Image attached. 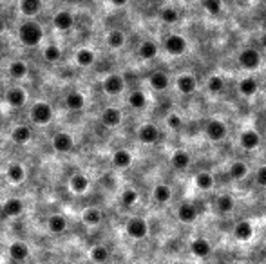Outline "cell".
Segmentation results:
<instances>
[{
    "label": "cell",
    "mask_w": 266,
    "mask_h": 264,
    "mask_svg": "<svg viewBox=\"0 0 266 264\" xmlns=\"http://www.w3.org/2000/svg\"><path fill=\"white\" fill-rule=\"evenodd\" d=\"M89 257H91V260L96 264H104L109 260V257H111V252H109L107 246L104 245H94L93 248L89 250Z\"/></svg>",
    "instance_id": "cell-35"
},
{
    "label": "cell",
    "mask_w": 266,
    "mask_h": 264,
    "mask_svg": "<svg viewBox=\"0 0 266 264\" xmlns=\"http://www.w3.org/2000/svg\"><path fill=\"white\" fill-rule=\"evenodd\" d=\"M89 187H91V179H89L85 174L76 172L69 177V188L73 194H78V195L85 194V192L89 190Z\"/></svg>",
    "instance_id": "cell-15"
},
{
    "label": "cell",
    "mask_w": 266,
    "mask_h": 264,
    "mask_svg": "<svg viewBox=\"0 0 266 264\" xmlns=\"http://www.w3.org/2000/svg\"><path fill=\"white\" fill-rule=\"evenodd\" d=\"M248 172H250V169H248V165L244 163V161H234V163L230 165V169H228V176L234 181L244 179V177L248 176Z\"/></svg>",
    "instance_id": "cell-34"
},
{
    "label": "cell",
    "mask_w": 266,
    "mask_h": 264,
    "mask_svg": "<svg viewBox=\"0 0 266 264\" xmlns=\"http://www.w3.org/2000/svg\"><path fill=\"white\" fill-rule=\"evenodd\" d=\"M8 252H9V257H11L13 260H16V262H24V260L29 259L31 250H29V246H27L24 241H15L9 245Z\"/></svg>",
    "instance_id": "cell-17"
},
{
    "label": "cell",
    "mask_w": 266,
    "mask_h": 264,
    "mask_svg": "<svg viewBox=\"0 0 266 264\" xmlns=\"http://www.w3.org/2000/svg\"><path fill=\"white\" fill-rule=\"evenodd\" d=\"M53 26L56 27L58 31H69L73 29L74 26V16L73 13L69 11H60L53 16Z\"/></svg>",
    "instance_id": "cell-25"
},
{
    "label": "cell",
    "mask_w": 266,
    "mask_h": 264,
    "mask_svg": "<svg viewBox=\"0 0 266 264\" xmlns=\"http://www.w3.org/2000/svg\"><path fill=\"white\" fill-rule=\"evenodd\" d=\"M42 11V0H20V13L26 16H36Z\"/></svg>",
    "instance_id": "cell-32"
},
{
    "label": "cell",
    "mask_w": 266,
    "mask_h": 264,
    "mask_svg": "<svg viewBox=\"0 0 266 264\" xmlns=\"http://www.w3.org/2000/svg\"><path fill=\"white\" fill-rule=\"evenodd\" d=\"M257 91H259V84L255 78L248 76L239 82V92L244 96V98H252V96L257 94Z\"/></svg>",
    "instance_id": "cell-36"
},
{
    "label": "cell",
    "mask_w": 266,
    "mask_h": 264,
    "mask_svg": "<svg viewBox=\"0 0 266 264\" xmlns=\"http://www.w3.org/2000/svg\"><path fill=\"white\" fill-rule=\"evenodd\" d=\"M159 18H161L163 24L172 26V24H177V20H179V11L176 8H172V6H167V8H163L159 11Z\"/></svg>",
    "instance_id": "cell-41"
},
{
    "label": "cell",
    "mask_w": 266,
    "mask_h": 264,
    "mask_svg": "<svg viewBox=\"0 0 266 264\" xmlns=\"http://www.w3.org/2000/svg\"><path fill=\"white\" fill-rule=\"evenodd\" d=\"M239 145H241V149H244V150H255L259 145H261V136H259L257 130L247 129L239 134Z\"/></svg>",
    "instance_id": "cell-10"
},
{
    "label": "cell",
    "mask_w": 266,
    "mask_h": 264,
    "mask_svg": "<svg viewBox=\"0 0 266 264\" xmlns=\"http://www.w3.org/2000/svg\"><path fill=\"white\" fill-rule=\"evenodd\" d=\"M26 101H27V94L22 87L8 89V92H6V104H8L9 107H15V109L24 107Z\"/></svg>",
    "instance_id": "cell-14"
},
{
    "label": "cell",
    "mask_w": 266,
    "mask_h": 264,
    "mask_svg": "<svg viewBox=\"0 0 266 264\" xmlns=\"http://www.w3.org/2000/svg\"><path fill=\"white\" fill-rule=\"evenodd\" d=\"M46 225H47V230H49L51 234L58 235V234H64V232L67 230V219L60 214H53L47 217Z\"/></svg>",
    "instance_id": "cell-23"
},
{
    "label": "cell",
    "mask_w": 266,
    "mask_h": 264,
    "mask_svg": "<svg viewBox=\"0 0 266 264\" xmlns=\"http://www.w3.org/2000/svg\"><path fill=\"white\" fill-rule=\"evenodd\" d=\"M207 89H209V92H212V94H219V92H223V89H224L223 76H219V74H212V76L209 78V82H207Z\"/></svg>",
    "instance_id": "cell-44"
},
{
    "label": "cell",
    "mask_w": 266,
    "mask_h": 264,
    "mask_svg": "<svg viewBox=\"0 0 266 264\" xmlns=\"http://www.w3.org/2000/svg\"><path fill=\"white\" fill-rule=\"evenodd\" d=\"M176 215H177V219H179L181 222H185V225H190V222H194L197 219L199 212H197L196 205H192V203H181L179 207H177Z\"/></svg>",
    "instance_id": "cell-16"
},
{
    "label": "cell",
    "mask_w": 266,
    "mask_h": 264,
    "mask_svg": "<svg viewBox=\"0 0 266 264\" xmlns=\"http://www.w3.org/2000/svg\"><path fill=\"white\" fill-rule=\"evenodd\" d=\"M237 62H239V65L243 69L255 71L261 67V53H259L257 49H254V47H247V49H243L239 53Z\"/></svg>",
    "instance_id": "cell-5"
},
{
    "label": "cell",
    "mask_w": 266,
    "mask_h": 264,
    "mask_svg": "<svg viewBox=\"0 0 266 264\" xmlns=\"http://www.w3.org/2000/svg\"><path fill=\"white\" fill-rule=\"evenodd\" d=\"M105 42H107V46L111 47V49H121V47L125 46V42H127V38H125V33L120 29H112L107 33V38H105Z\"/></svg>",
    "instance_id": "cell-33"
},
{
    "label": "cell",
    "mask_w": 266,
    "mask_h": 264,
    "mask_svg": "<svg viewBox=\"0 0 266 264\" xmlns=\"http://www.w3.org/2000/svg\"><path fill=\"white\" fill-rule=\"evenodd\" d=\"M165 123L170 130H174V132H179V130L183 129V118L177 114V112H170V114L167 116Z\"/></svg>",
    "instance_id": "cell-46"
},
{
    "label": "cell",
    "mask_w": 266,
    "mask_h": 264,
    "mask_svg": "<svg viewBox=\"0 0 266 264\" xmlns=\"http://www.w3.org/2000/svg\"><path fill=\"white\" fill-rule=\"evenodd\" d=\"M149 85H151L154 91L161 92V91H167L170 85V78L167 73H163V71H154V73L149 76Z\"/></svg>",
    "instance_id": "cell-24"
},
{
    "label": "cell",
    "mask_w": 266,
    "mask_h": 264,
    "mask_svg": "<svg viewBox=\"0 0 266 264\" xmlns=\"http://www.w3.org/2000/svg\"><path fill=\"white\" fill-rule=\"evenodd\" d=\"M125 232H127L129 237L136 239V241H141L149 235V222L143 217H131L125 225Z\"/></svg>",
    "instance_id": "cell-4"
},
{
    "label": "cell",
    "mask_w": 266,
    "mask_h": 264,
    "mask_svg": "<svg viewBox=\"0 0 266 264\" xmlns=\"http://www.w3.org/2000/svg\"><path fill=\"white\" fill-rule=\"evenodd\" d=\"M241 2H252V0H241Z\"/></svg>",
    "instance_id": "cell-52"
},
{
    "label": "cell",
    "mask_w": 266,
    "mask_h": 264,
    "mask_svg": "<svg viewBox=\"0 0 266 264\" xmlns=\"http://www.w3.org/2000/svg\"><path fill=\"white\" fill-rule=\"evenodd\" d=\"M163 47H165V51L170 54V56H181V54L187 53V47H189V44H187V40L183 38L181 35H176V33H172V35H169L165 38V42H163Z\"/></svg>",
    "instance_id": "cell-6"
},
{
    "label": "cell",
    "mask_w": 266,
    "mask_h": 264,
    "mask_svg": "<svg viewBox=\"0 0 266 264\" xmlns=\"http://www.w3.org/2000/svg\"><path fill=\"white\" fill-rule=\"evenodd\" d=\"M204 134H207V138H209L210 141L219 143L227 138L228 127H227V123L221 121V119L212 118V119H209V123H207V127H204Z\"/></svg>",
    "instance_id": "cell-3"
},
{
    "label": "cell",
    "mask_w": 266,
    "mask_h": 264,
    "mask_svg": "<svg viewBox=\"0 0 266 264\" xmlns=\"http://www.w3.org/2000/svg\"><path fill=\"white\" fill-rule=\"evenodd\" d=\"M129 105H131L134 111H143V109L147 107V104H149V100H147V94L143 91H132L131 94H129Z\"/></svg>",
    "instance_id": "cell-37"
},
{
    "label": "cell",
    "mask_w": 266,
    "mask_h": 264,
    "mask_svg": "<svg viewBox=\"0 0 266 264\" xmlns=\"http://www.w3.org/2000/svg\"><path fill=\"white\" fill-rule=\"evenodd\" d=\"M31 138H33V132L27 125H16L15 129L11 130V139L15 143H18V145H26V143L31 141Z\"/></svg>",
    "instance_id": "cell-29"
},
{
    "label": "cell",
    "mask_w": 266,
    "mask_h": 264,
    "mask_svg": "<svg viewBox=\"0 0 266 264\" xmlns=\"http://www.w3.org/2000/svg\"><path fill=\"white\" fill-rule=\"evenodd\" d=\"M51 143H53V149L56 150V152H62V154H67L74 149L73 136L67 134V132H58V134H54Z\"/></svg>",
    "instance_id": "cell-11"
},
{
    "label": "cell",
    "mask_w": 266,
    "mask_h": 264,
    "mask_svg": "<svg viewBox=\"0 0 266 264\" xmlns=\"http://www.w3.org/2000/svg\"><path fill=\"white\" fill-rule=\"evenodd\" d=\"M255 183H257L259 187L266 188V165H262V167L257 169V172H255Z\"/></svg>",
    "instance_id": "cell-47"
},
{
    "label": "cell",
    "mask_w": 266,
    "mask_h": 264,
    "mask_svg": "<svg viewBox=\"0 0 266 264\" xmlns=\"http://www.w3.org/2000/svg\"><path fill=\"white\" fill-rule=\"evenodd\" d=\"M18 40L27 47H36L44 40V29L35 20H26L18 27Z\"/></svg>",
    "instance_id": "cell-1"
},
{
    "label": "cell",
    "mask_w": 266,
    "mask_h": 264,
    "mask_svg": "<svg viewBox=\"0 0 266 264\" xmlns=\"http://www.w3.org/2000/svg\"><path fill=\"white\" fill-rule=\"evenodd\" d=\"M26 176H27L26 169H24V165H20V163H11L8 169H6V179L13 185L24 183V181H26Z\"/></svg>",
    "instance_id": "cell-18"
},
{
    "label": "cell",
    "mask_w": 266,
    "mask_h": 264,
    "mask_svg": "<svg viewBox=\"0 0 266 264\" xmlns=\"http://www.w3.org/2000/svg\"><path fill=\"white\" fill-rule=\"evenodd\" d=\"M138 199H139V194L134 188H125L120 195V201L124 207H134V205L138 203Z\"/></svg>",
    "instance_id": "cell-42"
},
{
    "label": "cell",
    "mask_w": 266,
    "mask_h": 264,
    "mask_svg": "<svg viewBox=\"0 0 266 264\" xmlns=\"http://www.w3.org/2000/svg\"><path fill=\"white\" fill-rule=\"evenodd\" d=\"M62 264H73V262H62Z\"/></svg>",
    "instance_id": "cell-53"
},
{
    "label": "cell",
    "mask_w": 266,
    "mask_h": 264,
    "mask_svg": "<svg viewBox=\"0 0 266 264\" xmlns=\"http://www.w3.org/2000/svg\"><path fill=\"white\" fill-rule=\"evenodd\" d=\"M158 44L156 42H152V40H145V42H141L139 44V47H138V54H139V58L141 60H154L156 56H158Z\"/></svg>",
    "instance_id": "cell-30"
},
{
    "label": "cell",
    "mask_w": 266,
    "mask_h": 264,
    "mask_svg": "<svg viewBox=\"0 0 266 264\" xmlns=\"http://www.w3.org/2000/svg\"><path fill=\"white\" fill-rule=\"evenodd\" d=\"M234 237L241 242H247L254 237V226L250 221H239L234 226Z\"/></svg>",
    "instance_id": "cell-20"
},
{
    "label": "cell",
    "mask_w": 266,
    "mask_h": 264,
    "mask_svg": "<svg viewBox=\"0 0 266 264\" xmlns=\"http://www.w3.org/2000/svg\"><path fill=\"white\" fill-rule=\"evenodd\" d=\"M81 219H84V222L87 226H98L101 222V219H104V214H101L100 208H87V210L84 212V215H81Z\"/></svg>",
    "instance_id": "cell-40"
},
{
    "label": "cell",
    "mask_w": 266,
    "mask_h": 264,
    "mask_svg": "<svg viewBox=\"0 0 266 264\" xmlns=\"http://www.w3.org/2000/svg\"><path fill=\"white\" fill-rule=\"evenodd\" d=\"M190 161H192L190 154L183 149L176 150V152L172 154V157H170V163H172V167L176 170H187L190 167Z\"/></svg>",
    "instance_id": "cell-27"
},
{
    "label": "cell",
    "mask_w": 266,
    "mask_h": 264,
    "mask_svg": "<svg viewBox=\"0 0 266 264\" xmlns=\"http://www.w3.org/2000/svg\"><path fill=\"white\" fill-rule=\"evenodd\" d=\"M4 29H6V24H4V20L0 18V35H2V33H4Z\"/></svg>",
    "instance_id": "cell-51"
},
{
    "label": "cell",
    "mask_w": 266,
    "mask_h": 264,
    "mask_svg": "<svg viewBox=\"0 0 266 264\" xmlns=\"http://www.w3.org/2000/svg\"><path fill=\"white\" fill-rule=\"evenodd\" d=\"M159 136H161V132L154 123H143L138 129V139L143 145H154L159 141Z\"/></svg>",
    "instance_id": "cell-8"
},
{
    "label": "cell",
    "mask_w": 266,
    "mask_h": 264,
    "mask_svg": "<svg viewBox=\"0 0 266 264\" xmlns=\"http://www.w3.org/2000/svg\"><path fill=\"white\" fill-rule=\"evenodd\" d=\"M101 89H104L105 94L109 96H118L125 91V80L121 74L112 73L109 76H105V80L101 82Z\"/></svg>",
    "instance_id": "cell-7"
},
{
    "label": "cell",
    "mask_w": 266,
    "mask_h": 264,
    "mask_svg": "<svg viewBox=\"0 0 266 264\" xmlns=\"http://www.w3.org/2000/svg\"><path fill=\"white\" fill-rule=\"evenodd\" d=\"M121 119H124V114L118 107H107L100 114L101 125H105L107 129H116L121 123Z\"/></svg>",
    "instance_id": "cell-9"
},
{
    "label": "cell",
    "mask_w": 266,
    "mask_h": 264,
    "mask_svg": "<svg viewBox=\"0 0 266 264\" xmlns=\"http://www.w3.org/2000/svg\"><path fill=\"white\" fill-rule=\"evenodd\" d=\"M216 208L221 212V214H230L235 208V199L230 194H221L216 201Z\"/></svg>",
    "instance_id": "cell-39"
},
{
    "label": "cell",
    "mask_w": 266,
    "mask_h": 264,
    "mask_svg": "<svg viewBox=\"0 0 266 264\" xmlns=\"http://www.w3.org/2000/svg\"><path fill=\"white\" fill-rule=\"evenodd\" d=\"M132 159H134V157H132V154L129 152L127 149H120L112 154V165L120 170L129 169V167L132 165Z\"/></svg>",
    "instance_id": "cell-26"
},
{
    "label": "cell",
    "mask_w": 266,
    "mask_h": 264,
    "mask_svg": "<svg viewBox=\"0 0 266 264\" xmlns=\"http://www.w3.org/2000/svg\"><path fill=\"white\" fill-rule=\"evenodd\" d=\"M94 60H96V54H94L93 49H89V47H81L74 54V62H76L78 67H91L94 64Z\"/></svg>",
    "instance_id": "cell-28"
},
{
    "label": "cell",
    "mask_w": 266,
    "mask_h": 264,
    "mask_svg": "<svg viewBox=\"0 0 266 264\" xmlns=\"http://www.w3.org/2000/svg\"><path fill=\"white\" fill-rule=\"evenodd\" d=\"M152 197H154V201L156 203H159V205L170 203V199H172V188H170L169 185H165V183L156 185L154 190H152Z\"/></svg>",
    "instance_id": "cell-31"
},
{
    "label": "cell",
    "mask_w": 266,
    "mask_h": 264,
    "mask_svg": "<svg viewBox=\"0 0 266 264\" xmlns=\"http://www.w3.org/2000/svg\"><path fill=\"white\" fill-rule=\"evenodd\" d=\"M259 42H261V46L266 49V33H264V35H261V40H259Z\"/></svg>",
    "instance_id": "cell-50"
},
{
    "label": "cell",
    "mask_w": 266,
    "mask_h": 264,
    "mask_svg": "<svg viewBox=\"0 0 266 264\" xmlns=\"http://www.w3.org/2000/svg\"><path fill=\"white\" fill-rule=\"evenodd\" d=\"M201 6L204 8V11L214 16L221 15V11H223V2L221 0H201Z\"/></svg>",
    "instance_id": "cell-45"
},
{
    "label": "cell",
    "mask_w": 266,
    "mask_h": 264,
    "mask_svg": "<svg viewBox=\"0 0 266 264\" xmlns=\"http://www.w3.org/2000/svg\"><path fill=\"white\" fill-rule=\"evenodd\" d=\"M190 253L197 259H207V257L212 253V245H210L209 239L204 237H196L190 242Z\"/></svg>",
    "instance_id": "cell-12"
},
{
    "label": "cell",
    "mask_w": 266,
    "mask_h": 264,
    "mask_svg": "<svg viewBox=\"0 0 266 264\" xmlns=\"http://www.w3.org/2000/svg\"><path fill=\"white\" fill-rule=\"evenodd\" d=\"M29 74V67H27L26 62L22 60H15L11 65H9V76L15 78V80H22Z\"/></svg>",
    "instance_id": "cell-38"
},
{
    "label": "cell",
    "mask_w": 266,
    "mask_h": 264,
    "mask_svg": "<svg viewBox=\"0 0 266 264\" xmlns=\"http://www.w3.org/2000/svg\"><path fill=\"white\" fill-rule=\"evenodd\" d=\"M101 183H105L107 188H114V177H112V174H105V176L101 177Z\"/></svg>",
    "instance_id": "cell-48"
},
{
    "label": "cell",
    "mask_w": 266,
    "mask_h": 264,
    "mask_svg": "<svg viewBox=\"0 0 266 264\" xmlns=\"http://www.w3.org/2000/svg\"><path fill=\"white\" fill-rule=\"evenodd\" d=\"M194 185H196V188H197V190H201V192L212 190L214 185H216L214 174L212 172H207V170H203V172H197L196 177H194Z\"/></svg>",
    "instance_id": "cell-22"
},
{
    "label": "cell",
    "mask_w": 266,
    "mask_h": 264,
    "mask_svg": "<svg viewBox=\"0 0 266 264\" xmlns=\"http://www.w3.org/2000/svg\"><path fill=\"white\" fill-rule=\"evenodd\" d=\"M176 89L181 92V94H192V92H196V89H197L196 76L190 73L179 74V76L176 78Z\"/></svg>",
    "instance_id": "cell-13"
},
{
    "label": "cell",
    "mask_w": 266,
    "mask_h": 264,
    "mask_svg": "<svg viewBox=\"0 0 266 264\" xmlns=\"http://www.w3.org/2000/svg\"><path fill=\"white\" fill-rule=\"evenodd\" d=\"M129 0H111V4L116 6V8H124V6H127Z\"/></svg>",
    "instance_id": "cell-49"
},
{
    "label": "cell",
    "mask_w": 266,
    "mask_h": 264,
    "mask_svg": "<svg viewBox=\"0 0 266 264\" xmlns=\"http://www.w3.org/2000/svg\"><path fill=\"white\" fill-rule=\"evenodd\" d=\"M64 104H66V107L69 111H81L85 107V104H87V100H85V96L80 91H71L66 94Z\"/></svg>",
    "instance_id": "cell-21"
},
{
    "label": "cell",
    "mask_w": 266,
    "mask_h": 264,
    "mask_svg": "<svg viewBox=\"0 0 266 264\" xmlns=\"http://www.w3.org/2000/svg\"><path fill=\"white\" fill-rule=\"evenodd\" d=\"M53 107L46 101H36L33 104L31 111H29V116H31V121L35 125H47V123L53 119Z\"/></svg>",
    "instance_id": "cell-2"
},
{
    "label": "cell",
    "mask_w": 266,
    "mask_h": 264,
    "mask_svg": "<svg viewBox=\"0 0 266 264\" xmlns=\"http://www.w3.org/2000/svg\"><path fill=\"white\" fill-rule=\"evenodd\" d=\"M22 212H24V203L18 197H9V199H6L2 203V214L6 217H18Z\"/></svg>",
    "instance_id": "cell-19"
},
{
    "label": "cell",
    "mask_w": 266,
    "mask_h": 264,
    "mask_svg": "<svg viewBox=\"0 0 266 264\" xmlns=\"http://www.w3.org/2000/svg\"><path fill=\"white\" fill-rule=\"evenodd\" d=\"M44 58H46V62H49V64H56V62H60V58H62V49L58 46H54V44H49V46L44 49Z\"/></svg>",
    "instance_id": "cell-43"
}]
</instances>
